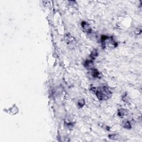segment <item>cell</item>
<instances>
[{
    "label": "cell",
    "instance_id": "1",
    "mask_svg": "<svg viewBox=\"0 0 142 142\" xmlns=\"http://www.w3.org/2000/svg\"><path fill=\"white\" fill-rule=\"evenodd\" d=\"M95 95L101 101H107L112 97V92L107 86H101L96 89Z\"/></svg>",
    "mask_w": 142,
    "mask_h": 142
},
{
    "label": "cell",
    "instance_id": "2",
    "mask_svg": "<svg viewBox=\"0 0 142 142\" xmlns=\"http://www.w3.org/2000/svg\"><path fill=\"white\" fill-rule=\"evenodd\" d=\"M102 46L104 49L114 48L117 47V43L113 38V37L103 35L101 37Z\"/></svg>",
    "mask_w": 142,
    "mask_h": 142
},
{
    "label": "cell",
    "instance_id": "3",
    "mask_svg": "<svg viewBox=\"0 0 142 142\" xmlns=\"http://www.w3.org/2000/svg\"><path fill=\"white\" fill-rule=\"evenodd\" d=\"M65 39L66 43L68 45H76V39L73 36H72L70 33H67L65 35Z\"/></svg>",
    "mask_w": 142,
    "mask_h": 142
},
{
    "label": "cell",
    "instance_id": "4",
    "mask_svg": "<svg viewBox=\"0 0 142 142\" xmlns=\"http://www.w3.org/2000/svg\"><path fill=\"white\" fill-rule=\"evenodd\" d=\"M81 26L83 31L87 34H90L92 32V29L90 26L89 24L85 21H83L81 23Z\"/></svg>",
    "mask_w": 142,
    "mask_h": 142
},
{
    "label": "cell",
    "instance_id": "5",
    "mask_svg": "<svg viewBox=\"0 0 142 142\" xmlns=\"http://www.w3.org/2000/svg\"><path fill=\"white\" fill-rule=\"evenodd\" d=\"M84 66L88 69L92 70L94 68V63L92 59H87L84 63Z\"/></svg>",
    "mask_w": 142,
    "mask_h": 142
},
{
    "label": "cell",
    "instance_id": "6",
    "mask_svg": "<svg viewBox=\"0 0 142 142\" xmlns=\"http://www.w3.org/2000/svg\"><path fill=\"white\" fill-rule=\"evenodd\" d=\"M128 111L125 109H120L118 110V115H119V117L121 118H124V117H126V116L128 115Z\"/></svg>",
    "mask_w": 142,
    "mask_h": 142
},
{
    "label": "cell",
    "instance_id": "7",
    "mask_svg": "<svg viewBox=\"0 0 142 142\" xmlns=\"http://www.w3.org/2000/svg\"><path fill=\"white\" fill-rule=\"evenodd\" d=\"M122 125L124 128H126V129H129L132 128V124L129 120H127V119L124 120L122 122Z\"/></svg>",
    "mask_w": 142,
    "mask_h": 142
},
{
    "label": "cell",
    "instance_id": "8",
    "mask_svg": "<svg viewBox=\"0 0 142 142\" xmlns=\"http://www.w3.org/2000/svg\"><path fill=\"white\" fill-rule=\"evenodd\" d=\"M98 55V52L97 49H94L92 52L91 55H90V58H91L92 60L95 59L96 57Z\"/></svg>",
    "mask_w": 142,
    "mask_h": 142
},
{
    "label": "cell",
    "instance_id": "9",
    "mask_svg": "<svg viewBox=\"0 0 142 142\" xmlns=\"http://www.w3.org/2000/svg\"><path fill=\"white\" fill-rule=\"evenodd\" d=\"M92 75L93 77L98 78L99 76V72L97 69L93 68V69H92Z\"/></svg>",
    "mask_w": 142,
    "mask_h": 142
},
{
    "label": "cell",
    "instance_id": "10",
    "mask_svg": "<svg viewBox=\"0 0 142 142\" xmlns=\"http://www.w3.org/2000/svg\"><path fill=\"white\" fill-rule=\"evenodd\" d=\"M108 137L111 139L117 140L119 138V135L118 134H113L109 135Z\"/></svg>",
    "mask_w": 142,
    "mask_h": 142
},
{
    "label": "cell",
    "instance_id": "11",
    "mask_svg": "<svg viewBox=\"0 0 142 142\" xmlns=\"http://www.w3.org/2000/svg\"><path fill=\"white\" fill-rule=\"evenodd\" d=\"M85 104V100L84 99H82L81 100H79L78 102V106L79 108H82L83 107L84 105Z\"/></svg>",
    "mask_w": 142,
    "mask_h": 142
},
{
    "label": "cell",
    "instance_id": "12",
    "mask_svg": "<svg viewBox=\"0 0 142 142\" xmlns=\"http://www.w3.org/2000/svg\"><path fill=\"white\" fill-rule=\"evenodd\" d=\"M101 125V127L102 128L104 129L105 130H108V131H109V128L108 127H107V125L103 124H102V125Z\"/></svg>",
    "mask_w": 142,
    "mask_h": 142
}]
</instances>
